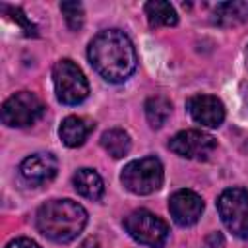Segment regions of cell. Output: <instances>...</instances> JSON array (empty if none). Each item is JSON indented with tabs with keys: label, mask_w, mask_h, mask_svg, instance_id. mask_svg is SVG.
<instances>
[{
	"label": "cell",
	"mask_w": 248,
	"mask_h": 248,
	"mask_svg": "<svg viewBox=\"0 0 248 248\" xmlns=\"http://www.w3.org/2000/svg\"><path fill=\"white\" fill-rule=\"evenodd\" d=\"M87 58L95 72L110 83L126 81L138 66L136 48L130 37L120 29H105L97 33L89 43Z\"/></svg>",
	"instance_id": "cell-1"
},
{
	"label": "cell",
	"mask_w": 248,
	"mask_h": 248,
	"mask_svg": "<svg viewBox=\"0 0 248 248\" xmlns=\"http://www.w3.org/2000/svg\"><path fill=\"white\" fill-rule=\"evenodd\" d=\"M37 229L54 242L74 240L87 225V211L74 200H50L37 209Z\"/></svg>",
	"instance_id": "cell-2"
},
{
	"label": "cell",
	"mask_w": 248,
	"mask_h": 248,
	"mask_svg": "<svg viewBox=\"0 0 248 248\" xmlns=\"http://www.w3.org/2000/svg\"><path fill=\"white\" fill-rule=\"evenodd\" d=\"M52 83L56 99L64 105H79L89 95L85 74L70 58H62L52 66Z\"/></svg>",
	"instance_id": "cell-3"
},
{
	"label": "cell",
	"mask_w": 248,
	"mask_h": 248,
	"mask_svg": "<svg viewBox=\"0 0 248 248\" xmlns=\"http://www.w3.org/2000/svg\"><path fill=\"white\" fill-rule=\"evenodd\" d=\"M163 178H165L163 163L157 157H141L130 161L120 172V180L126 186V190L138 196H147L157 192L163 186Z\"/></svg>",
	"instance_id": "cell-4"
},
{
	"label": "cell",
	"mask_w": 248,
	"mask_h": 248,
	"mask_svg": "<svg viewBox=\"0 0 248 248\" xmlns=\"http://www.w3.org/2000/svg\"><path fill=\"white\" fill-rule=\"evenodd\" d=\"M126 232L140 244L149 248H163L169 238L167 223L147 209H136L124 219Z\"/></svg>",
	"instance_id": "cell-5"
},
{
	"label": "cell",
	"mask_w": 248,
	"mask_h": 248,
	"mask_svg": "<svg viewBox=\"0 0 248 248\" xmlns=\"http://www.w3.org/2000/svg\"><path fill=\"white\" fill-rule=\"evenodd\" d=\"M217 211L234 236L248 238V192L244 188L223 190L217 200Z\"/></svg>",
	"instance_id": "cell-6"
},
{
	"label": "cell",
	"mask_w": 248,
	"mask_h": 248,
	"mask_svg": "<svg viewBox=\"0 0 248 248\" xmlns=\"http://www.w3.org/2000/svg\"><path fill=\"white\" fill-rule=\"evenodd\" d=\"M45 112L43 101L31 91H17L2 105V122L10 128H23L35 124Z\"/></svg>",
	"instance_id": "cell-7"
},
{
	"label": "cell",
	"mask_w": 248,
	"mask_h": 248,
	"mask_svg": "<svg viewBox=\"0 0 248 248\" xmlns=\"http://www.w3.org/2000/svg\"><path fill=\"white\" fill-rule=\"evenodd\" d=\"M217 141L211 134L202 130H182L174 134L169 141V149L184 159L194 161H207L215 151Z\"/></svg>",
	"instance_id": "cell-8"
},
{
	"label": "cell",
	"mask_w": 248,
	"mask_h": 248,
	"mask_svg": "<svg viewBox=\"0 0 248 248\" xmlns=\"http://www.w3.org/2000/svg\"><path fill=\"white\" fill-rule=\"evenodd\" d=\"M169 211L176 225L192 227L203 213V200L192 190H176L169 198Z\"/></svg>",
	"instance_id": "cell-9"
},
{
	"label": "cell",
	"mask_w": 248,
	"mask_h": 248,
	"mask_svg": "<svg viewBox=\"0 0 248 248\" xmlns=\"http://www.w3.org/2000/svg\"><path fill=\"white\" fill-rule=\"evenodd\" d=\"M58 172V161L52 153L41 151L25 157L19 165L21 178L31 186H41L48 180H52Z\"/></svg>",
	"instance_id": "cell-10"
},
{
	"label": "cell",
	"mask_w": 248,
	"mask_h": 248,
	"mask_svg": "<svg viewBox=\"0 0 248 248\" xmlns=\"http://www.w3.org/2000/svg\"><path fill=\"white\" fill-rule=\"evenodd\" d=\"M190 116L207 128H217L225 120V105L215 95H194L186 101Z\"/></svg>",
	"instance_id": "cell-11"
},
{
	"label": "cell",
	"mask_w": 248,
	"mask_h": 248,
	"mask_svg": "<svg viewBox=\"0 0 248 248\" xmlns=\"http://www.w3.org/2000/svg\"><path fill=\"white\" fill-rule=\"evenodd\" d=\"M95 130V122L85 116H66L60 124V140L68 147H79L85 143L89 134Z\"/></svg>",
	"instance_id": "cell-12"
},
{
	"label": "cell",
	"mask_w": 248,
	"mask_h": 248,
	"mask_svg": "<svg viewBox=\"0 0 248 248\" xmlns=\"http://www.w3.org/2000/svg\"><path fill=\"white\" fill-rule=\"evenodd\" d=\"M248 19V2H221L213 8V23L234 27Z\"/></svg>",
	"instance_id": "cell-13"
},
{
	"label": "cell",
	"mask_w": 248,
	"mask_h": 248,
	"mask_svg": "<svg viewBox=\"0 0 248 248\" xmlns=\"http://www.w3.org/2000/svg\"><path fill=\"white\" fill-rule=\"evenodd\" d=\"M72 184L76 188V192L87 200H99L105 192V184H103V178L99 176L97 170L93 169H79L74 178H72Z\"/></svg>",
	"instance_id": "cell-14"
},
{
	"label": "cell",
	"mask_w": 248,
	"mask_h": 248,
	"mask_svg": "<svg viewBox=\"0 0 248 248\" xmlns=\"http://www.w3.org/2000/svg\"><path fill=\"white\" fill-rule=\"evenodd\" d=\"M145 16L151 27H172L178 23L176 10L170 6V2L163 0H151L145 4Z\"/></svg>",
	"instance_id": "cell-15"
},
{
	"label": "cell",
	"mask_w": 248,
	"mask_h": 248,
	"mask_svg": "<svg viewBox=\"0 0 248 248\" xmlns=\"http://www.w3.org/2000/svg\"><path fill=\"white\" fill-rule=\"evenodd\" d=\"M101 145L103 149L114 157V159H120L124 155H128L130 147H132V141H130V136L128 132L120 130V128H110L107 132H103L101 136Z\"/></svg>",
	"instance_id": "cell-16"
},
{
	"label": "cell",
	"mask_w": 248,
	"mask_h": 248,
	"mask_svg": "<svg viewBox=\"0 0 248 248\" xmlns=\"http://www.w3.org/2000/svg\"><path fill=\"white\" fill-rule=\"evenodd\" d=\"M145 118L149 122L151 128H161L169 116H170V110H172V105L167 97L163 95H157V97H149L145 101Z\"/></svg>",
	"instance_id": "cell-17"
},
{
	"label": "cell",
	"mask_w": 248,
	"mask_h": 248,
	"mask_svg": "<svg viewBox=\"0 0 248 248\" xmlns=\"http://www.w3.org/2000/svg\"><path fill=\"white\" fill-rule=\"evenodd\" d=\"M0 10H2V14H6L14 23H17V25H19V29L23 31V35H25V37H37V35H39L37 27L29 21V17L23 14V10H21V8L8 6V4H0Z\"/></svg>",
	"instance_id": "cell-18"
},
{
	"label": "cell",
	"mask_w": 248,
	"mask_h": 248,
	"mask_svg": "<svg viewBox=\"0 0 248 248\" xmlns=\"http://www.w3.org/2000/svg\"><path fill=\"white\" fill-rule=\"evenodd\" d=\"M60 10L64 14V19L72 31H79L83 25V6L79 2H62Z\"/></svg>",
	"instance_id": "cell-19"
},
{
	"label": "cell",
	"mask_w": 248,
	"mask_h": 248,
	"mask_svg": "<svg viewBox=\"0 0 248 248\" xmlns=\"http://www.w3.org/2000/svg\"><path fill=\"white\" fill-rule=\"evenodd\" d=\"M203 248H225V236L219 231L209 232L203 240Z\"/></svg>",
	"instance_id": "cell-20"
},
{
	"label": "cell",
	"mask_w": 248,
	"mask_h": 248,
	"mask_svg": "<svg viewBox=\"0 0 248 248\" xmlns=\"http://www.w3.org/2000/svg\"><path fill=\"white\" fill-rule=\"evenodd\" d=\"M6 248H41L35 240L31 238H25V236H19V238H14L6 244Z\"/></svg>",
	"instance_id": "cell-21"
},
{
	"label": "cell",
	"mask_w": 248,
	"mask_h": 248,
	"mask_svg": "<svg viewBox=\"0 0 248 248\" xmlns=\"http://www.w3.org/2000/svg\"><path fill=\"white\" fill-rule=\"evenodd\" d=\"M78 248H99V242H97L95 238H87V240H83Z\"/></svg>",
	"instance_id": "cell-22"
},
{
	"label": "cell",
	"mask_w": 248,
	"mask_h": 248,
	"mask_svg": "<svg viewBox=\"0 0 248 248\" xmlns=\"http://www.w3.org/2000/svg\"><path fill=\"white\" fill-rule=\"evenodd\" d=\"M246 99H248V95H246Z\"/></svg>",
	"instance_id": "cell-23"
},
{
	"label": "cell",
	"mask_w": 248,
	"mask_h": 248,
	"mask_svg": "<svg viewBox=\"0 0 248 248\" xmlns=\"http://www.w3.org/2000/svg\"><path fill=\"white\" fill-rule=\"evenodd\" d=\"M246 54H248V52H246Z\"/></svg>",
	"instance_id": "cell-24"
}]
</instances>
